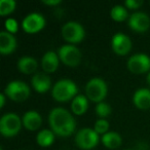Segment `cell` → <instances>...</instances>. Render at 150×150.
<instances>
[{
  "label": "cell",
  "mask_w": 150,
  "mask_h": 150,
  "mask_svg": "<svg viewBox=\"0 0 150 150\" xmlns=\"http://www.w3.org/2000/svg\"><path fill=\"white\" fill-rule=\"evenodd\" d=\"M48 122L52 131L61 137L72 135L75 129V119L69 111L64 108H54L48 115Z\"/></svg>",
  "instance_id": "obj_1"
},
{
  "label": "cell",
  "mask_w": 150,
  "mask_h": 150,
  "mask_svg": "<svg viewBox=\"0 0 150 150\" xmlns=\"http://www.w3.org/2000/svg\"><path fill=\"white\" fill-rule=\"evenodd\" d=\"M77 94V86L71 79H61L54 83L52 90V96L58 102H66L74 99Z\"/></svg>",
  "instance_id": "obj_2"
},
{
  "label": "cell",
  "mask_w": 150,
  "mask_h": 150,
  "mask_svg": "<svg viewBox=\"0 0 150 150\" xmlns=\"http://www.w3.org/2000/svg\"><path fill=\"white\" fill-rule=\"evenodd\" d=\"M88 99L96 103L103 102L107 95V84L102 78L95 77L88 81L86 86Z\"/></svg>",
  "instance_id": "obj_3"
},
{
  "label": "cell",
  "mask_w": 150,
  "mask_h": 150,
  "mask_svg": "<svg viewBox=\"0 0 150 150\" xmlns=\"http://www.w3.org/2000/svg\"><path fill=\"white\" fill-rule=\"evenodd\" d=\"M22 119L16 113H6L0 119V133L4 137H13L21 129Z\"/></svg>",
  "instance_id": "obj_4"
},
{
  "label": "cell",
  "mask_w": 150,
  "mask_h": 150,
  "mask_svg": "<svg viewBox=\"0 0 150 150\" xmlns=\"http://www.w3.org/2000/svg\"><path fill=\"white\" fill-rule=\"evenodd\" d=\"M4 95L15 102H23L30 96V88L25 82L21 80H13L6 86Z\"/></svg>",
  "instance_id": "obj_5"
},
{
  "label": "cell",
  "mask_w": 150,
  "mask_h": 150,
  "mask_svg": "<svg viewBox=\"0 0 150 150\" xmlns=\"http://www.w3.org/2000/svg\"><path fill=\"white\" fill-rule=\"evenodd\" d=\"M99 142V135L94 129L84 127L77 132L75 136V143L80 149L90 150L97 146Z\"/></svg>",
  "instance_id": "obj_6"
},
{
  "label": "cell",
  "mask_w": 150,
  "mask_h": 150,
  "mask_svg": "<svg viewBox=\"0 0 150 150\" xmlns=\"http://www.w3.org/2000/svg\"><path fill=\"white\" fill-rule=\"evenodd\" d=\"M58 56L65 65L76 67L81 62V52L73 44H65L59 48Z\"/></svg>",
  "instance_id": "obj_7"
},
{
  "label": "cell",
  "mask_w": 150,
  "mask_h": 150,
  "mask_svg": "<svg viewBox=\"0 0 150 150\" xmlns=\"http://www.w3.org/2000/svg\"><path fill=\"white\" fill-rule=\"evenodd\" d=\"M86 31L77 22H68L62 27V36L69 43H78L84 38Z\"/></svg>",
  "instance_id": "obj_8"
},
{
  "label": "cell",
  "mask_w": 150,
  "mask_h": 150,
  "mask_svg": "<svg viewBox=\"0 0 150 150\" xmlns=\"http://www.w3.org/2000/svg\"><path fill=\"white\" fill-rule=\"evenodd\" d=\"M45 26V19L38 13H31L22 21V28L26 33L33 34L42 30Z\"/></svg>",
  "instance_id": "obj_9"
},
{
  "label": "cell",
  "mask_w": 150,
  "mask_h": 150,
  "mask_svg": "<svg viewBox=\"0 0 150 150\" xmlns=\"http://www.w3.org/2000/svg\"><path fill=\"white\" fill-rule=\"evenodd\" d=\"M127 66L132 73L142 74V73L147 72L150 69V58L145 54H133L127 60Z\"/></svg>",
  "instance_id": "obj_10"
},
{
  "label": "cell",
  "mask_w": 150,
  "mask_h": 150,
  "mask_svg": "<svg viewBox=\"0 0 150 150\" xmlns=\"http://www.w3.org/2000/svg\"><path fill=\"white\" fill-rule=\"evenodd\" d=\"M111 46L115 54L119 56H125L131 52L132 41L129 36L121 32H118L115 35H113L112 40H111Z\"/></svg>",
  "instance_id": "obj_11"
},
{
  "label": "cell",
  "mask_w": 150,
  "mask_h": 150,
  "mask_svg": "<svg viewBox=\"0 0 150 150\" xmlns=\"http://www.w3.org/2000/svg\"><path fill=\"white\" fill-rule=\"evenodd\" d=\"M129 27L136 32H145L150 27V18L147 13L138 11L129 18Z\"/></svg>",
  "instance_id": "obj_12"
},
{
  "label": "cell",
  "mask_w": 150,
  "mask_h": 150,
  "mask_svg": "<svg viewBox=\"0 0 150 150\" xmlns=\"http://www.w3.org/2000/svg\"><path fill=\"white\" fill-rule=\"evenodd\" d=\"M31 84L37 93L44 94L50 88L52 80H50V77L47 74L38 72L33 75V77L31 79Z\"/></svg>",
  "instance_id": "obj_13"
},
{
  "label": "cell",
  "mask_w": 150,
  "mask_h": 150,
  "mask_svg": "<svg viewBox=\"0 0 150 150\" xmlns=\"http://www.w3.org/2000/svg\"><path fill=\"white\" fill-rule=\"evenodd\" d=\"M17 47L15 36L7 31L0 32V52L2 54H11Z\"/></svg>",
  "instance_id": "obj_14"
},
{
  "label": "cell",
  "mask_w": 150,
  "mask_h": 150,
  "mask_svg": "<svg viewBox=\"0 0 150 150\" xmlns=\"http://www.w3.org/2000/svg\"><path fill=\"white\" fill-rule=\"evenodd\" d=\"M133 102L137 108L146 110L150 108V90L142 88L135 92L133 97Z\"/></svg>",
  "instance_id": "obj_15"
},
{
  "label": "cell",
  "mask_w": 150,
  "mask_h": 150,
  "mask_svg": "<svg viewBox=\"0 0 150 150\" xmlns=\"http://www.w3.org/2000/svg\"><path fill=\"white\" fill-rule=\"evenodd\" d=\"M22 122H23V125L27 129H29V131H36L41 125V115L37 111L30 110L24 114L23 118H22Z\"/></svg>",
  "instance_id": "obj_16"
},
{
  "label": "cell",
  "mask_w": 150,
  "mask_h": 150,
  "mask_svg": "<svg viewBox=\"0 0 150 150\" xmlns=\"http://www.w3.org/2000/svg\"><path fill=\"white\" fill-rule=\"evenodd\" d=\"M59 60H60L59 56L52 50L45 52L41 60L42 69L47 73L54 72L59 67Z\"/></svg>",
  "instance_id": "obj_17"
},
{
  "label": "cell",
  "mask_w": 150,
  "mask_h": 150,
  "mask_svg": "<svg viewBox=\"0 0 150 150\" xmlns=\"http://www.w3.org/2000/svg\"><path fill=\"white\" fill-rule=\"evenodd\" d=\"M37 61L29 56H24L18 62V68L24 74H32L37 69Z\"/></svg>",
  "instance_id": "obj_18"
},
{
  "label": "cell",
  "mask_w": 150,
  "mask_h": 150,
  "mask_svg": "<svg viewBox=\"0 0 150 150\" xmlns=\"http://www.w3.org/2000/svg\"><path fill=\"white\" fill-rule=\"evenodd\" d=\"M88 107V97L83 95H78L72 100L71 103V110L74 114L76 115H82Z\"/></svg>",
  "instance_id": "obj_19"
},
{
  "label": "cell",
  "mask_w": 150,
  "mask_h": 150,
  "mask_svg": "<svg viewBox=\"0 0 150 150\" xmlns=\"http://www.w3.org/2000/svg\"><path fill=\"white\" fill-rule=\"evenodd\" d=\"M102 143L109 149H115L121 144V137L116 132H108L102 136Z\"/></svg>",
  "instance_id": "obj_20"
},
{
  "label": "cell",
  "mask_w": 150,
  "mask_h": 150,
  "mask_svg": "<svg viewBox=\"0 0 150 150\" xmlns=\"http://www.w3.org/2000/svg\"><path fill=\"white\" fill-rule=\"evenodd\" d=\"M37 144L41 147H48L54 141V134L50 129H42L36 136Z\"/></svg>",
  "instance_id": "obj_21"
},
{
  "label": "cell",
  "mask_w": 150,
  "mask_h": 150,
  "mask_svg": "<svg viewBox=\"0 0 150 150\" xmlns=\"http://www.w3.org/2000/svg\"><path fill=\"white\" fill-rule=\"evenodd\" d=\"M110 16L116 22H122L127 18V11L122 5H115L111 8Z\"/></svg>",
  "instance_id": "obj_22"
},
{
  "label": "cell",
  "mask_w": 150,
  "mask_h": 150,
  "mask_svg": "<svg viewBox=\"0 0 150 150\" xmlns=\"http://www.w3.org/2000/svg\"><path fill=\"white\" fill-rule=\"evenodd\" d=\"M16 3L15 0H1L0 1V16L9 15L11 13H13L16 8Z\"/></svg>",
  "instance_id": "obj_23"
},
{
  "label": "cell",
  "mask_w": 150,
  "mask_h": 150,
  "mask_svg": "<svg viewBox=\"0 0 150 150\" xmlns=\"http://www.w3.org/2000/svg\"><path fill=\"white\" fill-rule=\"evenodd\" d=\"M96 114L100 117V119H105L106 117H108L111 113V107L108 103L105 102H100L97 104L96 106Z\"/></svg>",
  "instance_id": "obj_24"
},
{
  "label": "cell",
  "mask_w": 150,
  "mask_h": 150,
  "mask_svg": "<svg viewBox=\"0 0 150 150\" xmlns=\"http://www.w3.org/2000/svg\"><path fill=\"white\" fill-rule=\"evenodd\" d=\"M94 129L96 131V133L98 134H104L108 133V129H109V122L106 120V119H98L95 123V127Z\"/></svg>",
  "instance_id": "obj_25"
},
{
  "label": "cell",
  "mask_w": 150,
  "mask_h": 150,
  "mask_svg": "<svg viewBox=\"0 0 150 150\" xmlns=\"http://www.w3.org/2000/svg\"><path fill=\"white\" fill-rule=\"evenodd\" d=\"M5 29H6L7 32L9 33H16L18 31V28H19V24L16 21L15 19H6L5 20Z\"/></svg>",
  "instance_id": "obj_26"
},
{
  "label": "cell",
  "mask_w": 150,
  "mask_h": 150,
  "mask_svg": "<svg viewBox=\"0 0 150 150\" xmlns=\"http://www.w3.org/2000/svg\"><path fill=\"white\" fill-rule=\"evenodd\" d=\"M142 4H143V1H141V0H127L125 2V6L131 9H137Z\"/></svg>",
  "instance_id": "obj_27"
},
{
  "label": "cell",
  "mask_w": 150,
  "mask_h": 150,
  "mask_svg": "<svg viewBox=\"0 0 150 150\" xmlns=\"http://www.w3.org/2000/svg\"><path fill=\"white\" fill-rule=\"evenodd\" d=\"M43 3L46 5H58L61 3V0H43Z\"/></svg>",
  "instance_id": "obj_28"
},
{
  "label": "cell",
  "mask_w": 150,
  "mask_h": 150,
  "mask_svg": "<svg viewBox=\"0 0 150 150\" xmlns=\"http://www.w3.org/2000/svg\"><path fill=\"white\" fill-rule=\"evenodd\" d=\"M137 149L138 150H147L148 146L146 145L145 143H143V142H140V143L137 145Z\"/></svg>",
  "instance_id": "obj_29"
},
{
  "label": "cell",
  "mask_w": 150,
  "mask_h": 150,
  "mask_svg": "<svg viewBox=\"0 0 150 150\" xmlns=\"http://www.w3.org/2000/svg\"><path fill=\"white\" fill-rule=\"evenodd\" d=\"M5 95L4 94H1L0 95V108H3V106H4L5 104Z\"/></svg>",
  "instance_id": "obj_30"
},
{
  "label": "cell",
  "mask_w": 150,
  "mask_h": 150,
  "mask_svg": "<svg viewBox=\"0 0 150 150\" xmlns=\"http://www.w3.org/2000/svg\"><path fill=\"white\" fill-rule=\"evenodd\" d=\"M146 79H147V83L149 84V86H150V72L148 73V75H147V78H146Z\"/></svg>",
  "instance_id": "obj_31"
},
{
  "label": "cell",
  "mask_w": 150,
  "mask_h": 150,
  "mask_svg": "<svg viewBox=\"0 0 150 150\" xmlns=\"http://www.w3.org/2000/svg\"><path fill=\"white\" fill-rule=\"evenodd\" d=\"M0 150H3V149H2V148H0Z\"/></svg>",
  "instance_id": "obj_32"
},
{
  "label": "cell",
  "mask_w": 150,
  "mask_h": 150,
  "mask_svg": "<svg viewBox=\"0 0 150 150\" xmlns=\"http://www.w3.org/2000/svg\"><path fill=\"white\" fill-rule=\"evenodd\" d=\"M125 150H131V149H125Z\"/></svg>",
  "instance_id": "obj_33"
}]
</instances>
